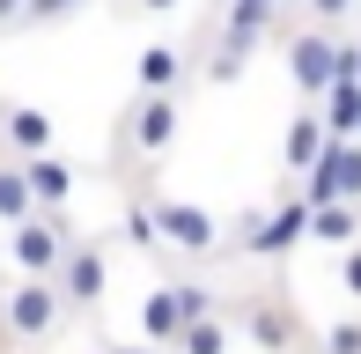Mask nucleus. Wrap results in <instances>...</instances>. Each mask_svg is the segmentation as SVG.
Listing matches in <instances>:
<instances>
[{"instance_id":"nucleus-15","label":"nucleus","mask_w":361,"mask_h":354,"mask_svg":"<svg viewBox=\"0 0 361 354\" xmlns=\"http://www.w3.org/2000/svg\"><path fill=\"white\" fill-rule=\"evenodd\" d=\"M310 236L354 251V244H361V207H317V214H310Z\"/></svg>"},{"instance_id":"nucleus-17","label":"nucleus","mask_w":361,"mask_h":354,"mask_svg":"<svg viewBox=\"0 0 361 354\" xmlns=\"http://www.w3.org/2000/svg\"><path fill=\"white\" fill-rule=\"evenodd\" d=\"M118 236H126L133 251H162V229H155V214H147V200H133V207H126Z\"/></svg>"},{"instance_id":"nucleus-8","label":"nucleus","mask_w":361,"mask_h":354,"mask_svg":"<svg viewBox=\"0 0 361 354\" xmlns=\"http://www.w3.org/2000/svg\"><path fill=\"white\" fill-rule=\"evenodd\" d=\"M0 148H8L15 163L52 155V111H37V104H0Z\"/></svg>"},{"instance_id":"nucleus-19","label":"nucleus","mask_w":361,"mask_h":354,"mask_svg":"<svg viewBox=\"0 0 361 354\" xmlns=\"http://www.w3.org/2000/svg\"><path fill=\"white\" fill-rule=\"evenodd\" d=\"M81 8H89V0H30L15 30H37V23H67V15H81Z\"/></svg>"},{"instance_id":"nucleus-4","label":"nucleus","mask_w":361,"mask_h":354,"mask_svg":"<svg viewBox=\"0 0 361 354\" xmlns=\"http://www.w3.org/2000/svg\"><path fill=\"white\" fill-rule=\"evenodd\" d=\"M177 126H185V104H177V96H133L126 118H118V140L140 155V163H155V155H170Z\"/></svg>"},{"instance_id":"nucleus-7","label":"nucleus","mask_w":361,"mask_h":354,"mask_svg":"<svg viewBox=\"0 0 361 354\" xmlns=\"http://www.w3.org/2000/svg\"><path fill=\"white\" fill-rule=\"evenodd\" d=\"M288 74H295L302 96H332L339 89V44L324 30H295L288 37Z\"/></svg>"},{"instance_id":"nucleus-6","label":"nucleus","mask_w":361,"mask_h":354,"mask_svg":"<svg viewBox=\"0 0 361 354\" xmlns=\"http://www.w3.org/2000/svg\"><path fill=\"white\" fill-rule=\"evenodd\" d=\"M104 281H111V259L96 236H81L67 251V266H59V295H67V317H89L96 303H104Z\"/></svg>"},{"instance_id":"nucleus-12","label":"nucleus","mask_w":361,"mask_h":354,"mask_svg":"<svg viewBox=\"0 0 361 354\" xmlns=\"http://www.w3.org/2000/svg\"><path fill=\"white\" fill-rule=\"evenodd\" d=\"M23 177H30V192H37V214H59V207L74 200V163L67 155H37V163H23Z\"/></svg>"},{"instance_id":"nucleus-23","label":"nucleus","mask_w":361,"mask_h":354,"mask_svg":"<svg viewBox=\"0 0 361 354\" xmlns=\"http://www.w3.org/2000/svg\"><path fill=\"white\" fill-rule=\"evenodd\" d=\"M339 281H347V295H361V244L347 251V259H339Z\"/></svg>"},{"instance_id":"nucleus-18","label":"nucleus","mask_w":361,"mask_h":354,"mask_svg":"<svg viewBox=\"0 0 361 354\" xmlns=\"http://www.w3.org/2000/svg\"><path fill=\"white\" fill-rule=\"evenodd\" d=\"M177 354H228V317H207V325H192Z\"/></svg>"},{"instance_id":"nucleus-25","label":"nucleus","mask_w":361,"mask_h":354,"mask_svg":"<svg viewBox=\"0 0 361 354\" xmlns=\"http://www.w3.org/2000/svg\"><path fill=\"white\" fill-rule=\"evenodd\" d=\"M133 8H147V15H170V8H185V0H133Z\"/></svg>"},{"instance_id":"nucleus-14","label":"nucleus","mask_w":361,"mask_h":354,"mask_svg":"<svg viewBox=\"0 0 361 354\" xmlns=\"http://www.w3.org/2000/svg\"><path fill=\"white\" fill-rule=\"evenodd\" d=\"M0 221H8V229H23V221H37V192H30L23 163H0Z\"/></svg>"},{"instance_id":"nucleus-27","label":"nucleus","mask_w":361,"mask_h":354,"mask_svg":"<svg viewBox=\"0 0 361 354\" xmlns=\"http://www.w3.org/2000/svg\"><path fill=\"white\" fill-rule=\"evenodd\" d=\"M281 8H288V0H281Z\"/></svg>"},{"instance_id":"nucleus-3","label":"nucleus","mask_w":361,"mask_h":354,"mask_svg":"<svg viewBox=\"0 0 361 354\" xmlns=\"http://www.w3.org/2000/svg\"><path fill=\"white\" fill-rule=\"evenodd\" d=\"M147 214H155L162 244H170V251H185V259H214V251H221V221L207 214V207L170 200V192H147Z\"/></svg>"},{"instance_id":"nucleus-21","label":"nucleus","mask_w":361,"mask_h":354,"mask_svg":"<svg viewBox=\"0 0 361 354\" xmlns=\"http://www.w3.org/2000/svg\"><path fill=\"white\" fill-rule=\"evenodd\" d=\"M324 354H361V317H339V325L324 332Z\"/></svg>"},{"instance_id":"nucleus-9","label":"nucleus","mask_w":361,"mask_h":354,"mask_svg":"<svg viewBox=\"0 0 361 354\" xmlns=\"http://www.w3.org/2000/svg\"><path fill=\"white\" fill-rule=\"evenodd\" d=\"M324 155H332V126H324V111H295L288 133H281V163H288L295 177H310Z\"/></svg>"},{"instance_id":"nucleus-10","label":"nucleus","mask_w":361,"mask_h":354,"mask_svg":"<svg viewBox=\"0 0 361 354\" xmlns=\"http://www.w3.org/2000/svg\"><path fill=\"white\" fill-rule=\"evenodd\" d=\"M243 332H251L266 354H288L302 340V317L288 310V295H258V303H243Z\"/></svg>"},{"instance_id":"nucleus-26","label":"nucleus","mask_w":361,"mask_h":354,"mask_svg":"<svg viewBox=\"0 0 361 354\" xmlns=\"http://www.w3.org/2000/svg\"><path fill=\"white\" fill-rule=\"evenodd\" d=\"M104 354H155V347H118V340H111V347H104Z\"/></svg>"},{"instance_id":"nucleus-24","label":"nucleus","mask_w":361,"mask_h":354,"mask_svg":"<svg viewBox=\"0 0 361 354\" xmlns=\"http://www.w3.org/2000/svg\"><path fill=\"white\" fill-rule=\"evenodd\" d=\"M23 8H30V0H0V30H15V23H23Z\"/></svg>"},{"instance_id":"nucleus-11","label":"nucleus","mask_w":361,"mask_h":354,"mask_svg":"<svg viewBox=\"0 0 361 354\" xmlns=\"http://www.w3.org/2000/svg\"><path fill=\"white\" fill-rule=\"evenodd\" d=\"M185 295H177V281L170 288H147V303H140V332H147V347H177L185 340Z\"/></svg>"},{"instance_id":"nucleus-13","label":"nucleus","mask_w":361,"mask_h":354,"mask_svg":"<svg viewBox=\"0 0 361 354\" xmlns=\"http://www.w3.org/2000/svg\"><path fill=\"white\" fill-rule=\"evenodd\" d=\"M133 82H140V96H177V82H185V52H177V44H147V52L133 59Z\"/></svg>"},{"instance_id":"nucleus-5","label":"nucleus","mask_w":361,"mask_h":354,"mask_svg":"<svg viewBox=\"0 0 361 354\" xmlns=\"http://www.w3.org/2000/svg\"><path fill=\"white\" fill-rule=\"evenodd\" d=\"M236 236H243V259H288V251L310 236V207H302V192H295V200H281L273 214H243Z\"/></svg>"},{"instance_id":"nucleus-20","label":"nucleus","mask_w":361,"mask_h":354,"mask_svg":"<svg viewBox=\"0 0 361 354\" xmlns=\"http://www.w3.org/2000/svg\"><path fill=\"white\" fill-rule=\"evenodd\" d=\"M243 67H251V52H243V44H228V37H221V52L207 59V82H236Z\"/></svg>"},{"instance_id":"nucleus-2","label":"nucleus","mask_w":361,"mask_h":354,"mask_svg":"<svg viewBox=\"0 0 361 354\" xmlns=\"http://www.w3.org/2000/svg\"><path fill=\"white\" fill-rule=\"evenodd\" d=\"M74 244H81V236L59 214H37V221H23V229H8V259H15L23 281H59V266H67Z\"/></svg>"},{"instance_id":"nucleus-22","label":"nucleus","mask_w":361,"mask_h":354,"mask_svg":"<svg viewBox=\"0 0 361 354\" xmlns=\"http://www.w3.org/2000/svg\"><path fill=\"white\" fill-rule=\"evenodd\" d=\"M361 0H310V15H317V23H339V15H354Z\"/></svg>"},{"instance_id":"nucleus-16","label":"nucleus","mask_w":361,"mask_h":354,"mask_svg":"<svg viewBox=\"0 0 361 354\" xmlns=\"http://www.w3.org/2000/svg\"><path fill=\"white\" fill-rule=\"evenodd\" d=\"M324 126H332V140H361V82L324 96Z\"/></svg>"},{"instance_id":"nucleus-1","label":"nucleus","mask_w":361,"mask_h":354,"mask_svg":"<svg viewBox=\"0 0 361 354\" xmlns=\"http://www.w3.org/2000/svg\"><path fill=\"white\" fill-rule=\"evenodd\" d=\"M67 325V295H59V281H15L8 295H0V340H52V332Z\"/></svg>"}]
</instances>
